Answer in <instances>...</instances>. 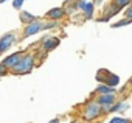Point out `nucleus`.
Segmentation results:
<instances>
[{"label": "nucleus", "mask_w": 132, "mask_h": 123, "mask_svg": "<svg viewBox=\"0 0 132 123\" xmlns=\"http://www.w3.org/2000/svg\"><path fill=\"white\" fill-rule=\"evenodd\" d=\"M34 67V58L30 53H23L22 58L16 63V66L11 67L14 75H23V73H30Z\"/></svg>", "instance_id": "f257e3e1"}, {"label": "nucleus", "mask_w": 132, "mask_h": 123, "mask_svg": "<svg viewBox=\"0 0 132 123\" xmlns=\"http://www.w3.org/2000/svg\"><path fill=\"white\" fill-rule=\"evenodd\" d=\"M81 115H82V118L86 121H92V120H95V118H98L101 115V106L95 100H92V101L84 104V107L81 111Z\"/></svg>", "instance_id": "f03ea898"}, {"label": "nucleus", "mask_w": 132, "mask_h": 123, "mask_svg": "<svg viewBox=\"0 0 132 123\" xmlns=\"http://www.w3.org/2000/svg\"><path fill=\"white\" fill-rule=\"evenodd\" d=\"M78 5V10H81L86 16V19H92L93 17V13H95V5L92 0H79L76 2Z\"/></svg>", "instance_id": "7ed1b4c3"}, {"label": "nucleus", "mask_w": 132, "mask_h": 123, "mask_svg": "<svg viewBox=\"0 0 132 123\" xmlns=\"http://www.w3.org/2000/svg\"><path fill=\"white\" fill-rule=\"evenodd\" d=\"M40 30H42V22H40L39 19H34V20H31L30 24H27V27H25V30H23V36H25V37H30V36L39 33Z\"/></svg>", "instance_id": "20e7f679"}, {"label": "nucleus", "mask_w": 132, "mask_h": 123, "mask_svg": "<svg viewBox=\"0 0 132 123\" xmlns=\"http://www.w3.org/2000/svg\"><path fill=\"white\" fill-rule=\"evenodd\" d=\"M14 41H16L14 33H6V34H3L2 37H0V53H5V51L14 44Z\"/></svg>", "instance_id": "39448f33"}, {"label": "nucleus", "mask_w": 132, "mask_h": 123, "mask_svg": "<svg viewBox=\"0 0 132 123\" xmlns=\"http://www.w3.org/2000/svg\"><path fill=\"white\" fill-rule=\"evenodd\" d=\"M120 11H123V10H120V8H118L113 2H110V3L106 6V10H104V16H103L100 20H101V22H109V20H110V17L117 16Z\"/></svg>", "instance_id": "423d86ee"}, {"label": "nucleus", "mask_w": 132, "mask_h": 123, "mask_svg": "<svg viewBox=\"0 0 132 123\" xmlns=\"http://www.w3.org/2000/svg\"><path fill=\"white\" fill-rule=\"evenodd\" d=\"M95 101H96L100 106L113 104V103L117 101V94H115V92H110V94H98V97L95 98Z\"/></svg>", "instance_id": "0eeeda50"}, {"label": "nucleus", "mask_w": 132, "mask_h": 123, "mask_svg": "<svg viewBox=\"0 0 132 123\" xmlns=\"http://www.w3.org/2000/svg\"><path fill=\"white\" fill-rule=\"evenodd\" d=\"M57 45H59V39L54 36H45L42 39V50H45V51H50V50L56 48Z\"/></svg>", "instance_id": "6e6552de"}, {"label": "nucleus", "mask_w": 132, "mask_h": 123, "mask_svg": "<svg viewBox=\"0 0 132 123\" xmlns=\"http://www.w3.org/2000/svg\"><path fill=\"white\" fill-rule=\"evenodd\" d=\"M22 55H23V53H19V51H17V53H13V55L6 56V58L2 61V64H3L6 69H11L13 66H16V63H17V61L22 58Z\"/></svg>", "instance_id": "1a4fd4ad"}, {"label": "nucleus", "mask_w": 132, "mask_h": 123, "mask_svg": "<svg viewBox=\"0 0 132 123\" xmlns=\"http://www.w3.org/2000/svg\"><path fill=\"white\" fill-rule=\"evenodd\" d=\"M64 16H65L64 8H51V10L47 13V17H48L50 20H59V19H62Z\"/></svg>", "instance_id": "9d476101"}, {"label": "nucleus", "mask_w": 132, "mask_h": 123, "mask_svg": "<svg viewBox=\"0 0 132 123\" xmlns=\"http://www.w3.org/2000/svg\"><path fill=\"white\" fill-rule=\"evenodd\" d=\"M129 109V103L123 101V100H117L113 104H110V111L109 112H124Z\"/></svg>", "instance_id": "9b49d317"}, {"label": "nucleus", "mask_w": 132, "mask_h": 123, "mask_svg": "<svg viewBox=\"0 0 132 123\" xmlns=\"http://www.w3.org/2000/svg\"><path fill=\"white\" fill-rule=\"evenodd\" d=\"M110 92H115L117 94V89L112 87V86H109V84H106V83H101L96 87V90H95V94H110Z\"/></svg>", "instance_id": "f8f14e48"}, {"label": "nucleus", "mask_w": 132, "mask_h": 123, "mask_svg": "<svg viewBox=\"0 0 132 123\" xmlns=\"http://www.w3.org/2000/svg\"><path fill=\"white\" fill-rule=\"evenodd\" d=\"M106 84H109V86H112V87H117V86L120 84V76L115 75V73H109V76H107V80H106Z\"/></svg>", "instance_id": "ddd939ff"}, {"label": "nucleus", "mask_w": 132, "mask_h": 123, "mask_svg": "<svg viewBox=\"0 0 132 123\" xmlns=\"http://www.w3.org/2000/svg\"><path fill=\"white\" fill-rule=\"evenodd\" d=\"M34 19H36V17H34L31 13H28V11H22V13H20V22H22V24H25V25H27V24H30V22H31V20H34Z\"/></svg>", "instance_id": "4468645a"}, {"label": "nucleus", "mask_w": 132, "mask_h": 123, "mask_svg": "<svg viewBox=\"0 0 132 123\" xmlns=\"http://www.w3.org/2000/svg\"><path fill=\"white\" fill-rule=\"evenodd\" d=\"M109 70H106V69H101V70H98V73H96V80L100 81V83H106V80H107V76H109Z\"/></svg>", "instance_id": "2eb2a0df"}, {"label": "nucleus", "mask_w": 132, "mask_h": 123, "mask_svg": "<svg viewBox=\"0 0 132 123\" xmlns=\"http://www.w3.org/2000/svg\"><path fill=\"white\" fill-rule=\"evenodd\" d=\"M130 22H132V20H129V19H126V17H124V19H121V20H118V22H113L110 27H112V28H121V27L129 25Z\"/></svg>", "instance_id": "dca6fc26"}, {"label": "nucleus", "mask_w": 132, "mask_h": 123, "mask_svg": "<svg viewBox=\"0 0 132 123\" xmlns=\"http://www.w3.org/2000/svg\"><path fill=\"white\" fill-rule=\"evenodd\" d=\"M112 2H113L120 10H124L127 5H130V3H132V0H112Z\"/></svg>", "instance_id": "f3484780"}, {"label": "nucleus", "mask_w": 132, "mask_h": 123, "mask_svg": "<svg viewBox=\"0 0 132 123\" xmlns=\"http://www.w3.org/2000/svg\"><path fill=\"white\" fill-rule=\"evenodd\" d=\"M107 123H130L126 117H112Z\"/></svg>", "instance_id": "a211bd4d"}, {"label": "nucleus", "mask_w": 132, "mask_h": 123, "mask_svg": "<svg viewBox=\"0 0 132 123\" xmlns=\"http://www.w3.org/2000/svg\"><path fill=\"white\" fill-rule=\"evenodd\" d=\"M57 27V20H50L47 24H42V30H50V28H56Z\"/></svg>", "instance_id": "6ab92c4d"}, {"label": "nucleus", "mask_w": 132, "mask_h": 123, "mask_svg": "<svg viewBox=\"0 0 132 123\" xmlns=\"http://www.w3.org/2000/svg\"><path fill=\"white\" fill-rule=\"evenodd\" d=\"M124 17L129 19V20H132V3L124 8Z\"/></svg>", "instance_id": "aec40b11"}, {"label": "nucleus", "mask_w": 132, "mask_h": 123, "mask_svg": "<svg viewBox=\"0 0 132 123\" xmlns=\"http://www.w3.org/2000/svg\"><path fill=\"white\" fill-rule=\"evenodd\" d=\"M22 5H23V0H14V2H13V6H14L16 10H20Z\"/></svg>", "instance_id": "412c9836"}, {"label": "nucleus", "mask_w": 132, "mask_h": 123, "mask_svg": "<svg viewBox=\"0 0 132 123\" xmlns=\"http://www.w3.org/2000/svg\"><path fill=\"white\" fill-rule=\"evenodd\" d=\"M8 73V69L3 66V64H0V76H3V75H6Z\"/></svg>", "instance_id": "4be33fe9"}, {"label": "nucleus", "mask_w": 132, "mask_h": 123, "mask_svg": "<svg viewBox=\"0 0 132 123\" xmlns=\"http://www.w3.org/2000/svg\"><path fill=\"white\" fill-rule=\"evenodd\" d=\"M48 123H59V120H57V118H54V120H51V121H48Z\"/></svg>", "instance_id": "5701e85b"}, {"label": "nucleus", "mask_w": 132, "mask_h": 123, "mask_svg": "<svg viewBox=\"0 0 132 123\" xmlns=\"http://www.w3.org/2000/svg\"><path fill=\"white\" fill-rule=\"evenodd\" d=\"M3 2H6V0H0V3H3Z\"/></svg>", "instance_id": "b1692460"}, {"label": "nucleus", "mask_w": 132, "mask_h": 123, "mask_svg": "<svg viewBox=\"0 0 132 123\" xmlns=\"http://www.w3.org/2000/svg\"><path fill=\"white\" fill-rule=\"evenodd\" d=\"M129 83H130V84H132V78H130V80H129Z\"/></svg>", "instance_id": "393cba45"}, {"label": "nucleus", "mask_w": 132, "mask_h": 123, "mask_svg": "<svg viewBox=\"0 0 132 123\" xmlns=\"http://www.w3.org/2000/svg\"><path fill=\"white\" fill-rule=\"evenodd\" d=\"M72 123H79V121H72Z\"/></svg>", "instance_id": "a878e982"}, {"label": "nucleus", "mask_w": 132, "mask_h": 123, "mask_svg": "<svg viewBox=\"0 0 132 123\" xmlns=\"http://www.w3.org/2000/svg\"><path fill=\"white\" fill-rule=\"evenodd\" d=\"M75 2H79V0H75Z\"/></svg>", "instance_id": "bb28decb"}]
</instances>
